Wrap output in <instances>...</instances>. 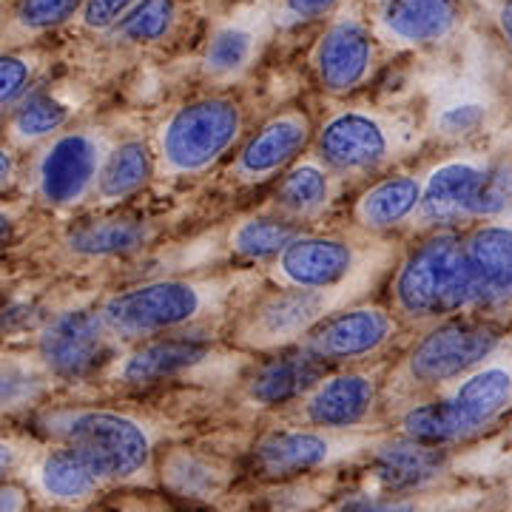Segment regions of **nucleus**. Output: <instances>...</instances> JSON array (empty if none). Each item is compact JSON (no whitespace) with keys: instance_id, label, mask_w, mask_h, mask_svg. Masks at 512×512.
Returning <instances> with one entry per match:
<instances>
[{"instance_id":"6e6552de","label":"nucleus","mask_w":512,"mask_h":512,"mask_svg":"<svg viewBox=\"0 0 512 512\" xmlns=\"http://www.w3.org/2000/svg\"><path fill=\"white\" fill-rule=\"evenodd\" d=\"M60 436L92 461L103 478H128L140 473L151 456V441L137 421L120 413L86 410L66 416Z\"/></svg>"},{"instance_id":"37998d69","label":"nucleus","mask_w":512,"mask_h":512,"mask_svg":"<svg viewBox=\"0 0 512 512\" xmlns=\"http://www.w3.org/2000/svg\"><path fill=\"white\" fill-rule=\"evenodd\" d=\"M9 237H12V217L6 211H0V245Z\"/></svg>"},{"instance_id":"423d86ee","label":"nucleus","mask_w":512,"mask_h":512,"mask_svg":"<svg viewBox=\"0 0 512 512\" xmlns=\"http://www.w3.org/2000/svg\"><path fill=\"white\" fill-rule=\"evenodd\" d=\"M501 342L504 330L493 322L473 316H447L410 350L404 370L410 382L424 387L453 382L484 365L501 348Z\"/></svg>"},{"instance_id":"f704fd0d","label":"nucleus","mask_w":512,"mask_h":512,"mask_svg":"<svg viewBox=\"0 0 512 512\" xmlns=\"http://www.w3.org/2000/svg\"><path fill=\"white\" fill-rule=\"evenodd\" d=\"M507 205H510V163L487 165L470 200V217H501Z\"/></svg>"},{"instance_id":"cd10ccee","label":"nucleus","mask_w":512,"mask_h":512,"mask_svg":"<svg viewBox=\"0 0 512 512\" xmlns=\"http://www.w3.org/2000/svg\"><path fill=\"white\" fill-rule=\"evenodd\" d=\"M259 40L262 35L251 23H225L208 40L202 69L211 80H222V83L234 80L251 69V63L259 55Z\"/></svg>"},{"instance_id":"72a5a7b5","label":"nucleus","mask_w":512,"mask_h":512,"mask_svg":"<svg viewBox=\"0 0 512 512\" xmlns=\"http://www.w3.org/2000/svg\"><path fill=\"white\" fill-rule=\"evenodd\" d=\"M40 373L35 365L15 359V356H0V410L26 404L40 393Z\"/></svg>"},{"instance_id":"b1692460","label":"nucleus","mask_w":512,"mask_h":512,"mask_svg":"<svg viewBox=\"0 0 512 512\" xmlns=\"http://www.w3.org/2000/svg\"><path fill=\"white\" fill-rule=\"evenodd\" d=\"M151 239L148 222L134 217H103L77 222L66 234V245L83 256H126L146 248Z\"/></svg>"},{"instance_id":"c9c22d12","label":"nucleus","mask_w":512,"mask_h":512,"mask_svg":"<svg viewBox=\"0 0 512 512\" xmlns=\"http://www.w3.org/2000/svg\"><path fill=\"white\" fill-rule=\"evenodd\" d=\"M35 80V63L23 55H0V109L20 103Z\"/></svg>"},{"instance_id":"412c9836","label":"nucleus","mask_w":512,"mask_h":512,"mask_svg":"<svg viewBox=\"0 0 512 512\" xmlns=\"http://www.w3.org/2000/svg\"><path fill=\"white\" fill-rule=\"evenodd\" d=\"M208 353V345L200 336H171V339H154L146 342L128 356L120 376L128 384H151L177 376L185 367L197 365Z\"/></svg>"},{"instance_id":"a211bd4d","label":"nucleus","mask_w":512,"mask_h":512,"mask_svg":"<svg viewBox=\"0 0 512 512\" xmlns=\"http://www.w3.org/2000/svg\"><path fill=\"white\" fill-rule=\"evenodd\" d=\"M384 29L402 43H439L461 23L458 0H384Z\"/></svg>"},{"instance_id":"4468645a","label":"nucleus","mask_w":512,"mask_h":512,"mask_svg":"<svg viewBox=\"0 0 512 512\" xmlns=\"http://www.w3.org/2000/svg\"><path fill=\"white\" fill-rule=\"evenodd\" d=\"M313 63L325 92H356L370 77L376 63L373 37L359 20H336L319 40Z\"/></svg>"},{"instance_id":"9d476101","label":"nucleus","mask_w":512,"mask_h":512,"mask_svg":"<svg viewBox=\"0 0 512 512\" xmlns=\"http://www.w3.org/2000/svg\"><path fill=\"white\" fill-rule=\"evenodd\" d=\"M114 336L97 311H66L49 319L37 336V359L63 379L89 376L111 359Z\"/></svg>"},{"instance_id":"bb28decb","label":"nucleus","mask_w":512,"mask_h":512,"mask_svg":"<svg viewBox=\"0 0 512 512\" xmlns=\"http://www.w3.org/2000/svg\"><path fill=\"white\" fill-rule=\"evenodd\" d=\"M37 478H40L43 493L52 495L57 501H83L100 487V481H106L97 473L92 461L83 453H77L72 444L43 458Z\"/></svg>"},{"instance_id":"a19ab883","label":"nucleus","mask_w":512,"mask_h":512,"mask_svg":"<svg viewBox=\"0 0 512 512\" xmlns=\"http://www.w3.org/2000/svg\"><path fill=\"white\" fill-rule=\"evenodd\" d=\"M15 171H18L15 154H12L6 146H0V191L15 180Z\"/></svg>"},{"instance_id":"f257e3e1","label":"nucleus","mask_w":512,"mask_h":512,"mask_svg":"<svg viewBox=\"0 0 512 512\" xmlns=\"http://www.w3.org/2000/svg\"><path fill=\"white\" fill-rule=\"evenodd\" d=\"M228 288L220 279H157L111 293L97 313L114 339H151L217 313Z\"/></svg>"},{"instance_id":"1a4fd4ad","label":"nucleus","mask_w":512,"mask_h":512,"mask_svg":"<svg viewBox=\"0 0 512 512\" xmlns=\"http://www.w3.org/2000/svg\"><path fill=\"white\" fill-rule=\"evenodd\" d=\"M106 151V140L89 128L55 134L52 143L37 157V197L52 208L80 205L89 194H94Z\"/></svg>"},{"instance_id":"2f4dec72","label":"nucleus","mask_w":512,"mask_h":512,"mask_svg":"<svg viewBox=\"0 0 512 512\" xmlns=\"http://www.w3.org/2000/svg\"><path fill=\"white\" fill-rule=\"evenodd\" d=\"M177 23V0H134L123 18L117 20L114 32L128 43H157L171 35Z\"/></svg>"},{"instance_id":"7c9ffc66","label":"nucleus","mask_w":512,"mask_h":512,"mask_svg":"<svg viewBox=\"0 0 512 512\" xmlns=\"http://www.w3.org/2000/svg\"><path fill=\"white\" fill-rule=\"evenodd\" d=\"M299 222L288 217H251L239 222L231 234V251L245 259H268L276 256L293 237H299Z\"/></svg>"},{"instance_id":"5701e85b","label":"nucleus","mask_w":512,"mask_h":512,"mask_svg":"<svg viewBox=\"0 0 512 512\" xmlns=\"http://www.w3.org/2000/svg\"><path fill=\"white\" fill-rule=\"evenodd\" d=\"M421 197V180L413 174L384 177L382 183L370 185L362 200L356 202V222L367 231H390L407 222Z\"/></svg>"},{"instance_id":"c85d7f7f","label":"nucleus","mask_w":512,"mask_h":512,"mask_svg":"<svg viewBox=\"0 0 512 512\" xmlns=\"http://www.w3.org/2000/svg\"><path fill=\"white\" fill-rule=\"evenodd\" d=\"M15 106L18 109L12 114L9 131L12 140L20 146H32L46 137H55L72 120V109L52 94H26Z\"/></svg>"},{"instance_id":"dca6fc26","label":"nucleus","mask_w":512,"mask_h":512,"mask_svg":"<svg viewBox=\"0 0 512 512\" xmlns=\"http://www.w3.org/2000/svg\"><path fill=\"white\" fill-rule=\"evenodd\" d=\"M510 228L507 225H481L464 239L467 268L473 279V311H493L510 299Z\"/></svg>"},{"instance_id":"7ed1b4c3","label":"nucleus","mask_w":512,"mask_h":512,"mask_svg":"<svg viewBox=\"0 0 512 512\" xmlns=\"http://www.w3.org/2000/svg\"><path fill=\"white\" fill-rule=\"evenodd\" d=\"M242 134L234 97H200L174 111L160 128L157 160L168 177L202 174L222 160Z\"/></svg>"},{"instance_id":"ddd939ff","label":"nucleus","mask_w":512,"mask_h":512,"mask_svg":"<svg viewBox=\"0 0 512 512\" xmlns=\"http://www.w3.org/2000/svg\"><path fill=\"white\" fill-rule=\"evenodd\" d=\"M313 140V123L305 111L291 109L271 117L251 140L239 148L237 163L231 168L234 180L259 185L274 180L308 148Z\"/></svg>"},{"instance_id":"a878e982","label":"nucleus","mask_w":512,"mask_h":512,"mask_svg":"<svg viewBox=\"0 0 512 512\" xmlns=\"http://www.w3.org/2000/svg\"><path fill=\"white\" fill-rule=\"evenodd\" d=\"M333 197L330 171L322 163H299L282 177L274 200L282 217L288 220H313L328 208Z\"/></svg>"},{"instance_id":"c756f323","label":"nucleus","mask_w":512,"mask_h":512,"mask_svg":"<svg viewBox=\"0 0 512 512\" xmlns=\"http://www.w3.org/2000/svg\"><path fill=\"white\" fill-rule=\"evenodd\" d=\"M490 117H493V106L484 94L461 92L447 97L433 109V131L444 140L464 143L470 137L484 134Z\"/></svg>"},{"instance_id":"79ce46f5","label":"nucleus","mask_w":512,"mask_h":512,"mask_svg":"<svg viewBox=\"0 0 512 512\" xmlns=\"http://www.w3.org/2000/svg\"><path fill=\"white\" fill-rule=\"evenodd\" d=\"M18 464V450L6 441H0V478H6Z\"/></svg>"},{"instance_id":"393cba45","label":"nucleus","mask_w":512,"mask_h":512,"mask_svg":"<svg viewBox=\"0 0 512 512\" xmlns=\"http://www.w3.org/2000/svg\"><path fill=\"white\" fill-rule=\"evenodd\" d=\"M151 171H154L151 148L143 140H126L106 151L94 183V194L100 200H126L151 180Z\"/></svg>"},{"instance_id":"20e7f679","label":"nucleus","mask_w":512,"mask_h":512,"mask_svg":"<svg viewBox=\"0 0 512 512\" xmlns=\"http://www.w3.org/2000/svg\"><path fill=\"white\" fill-rule=\"evenodd\" d=\"M510 404V367H476L456 393L439 402L413 407L404 416V436L424 444H447L481 430Z\"/></svg>"},{"instance_id":"9b49d317","label":"nucleus","mask_w":512,"mask_h":512,"mask_svg":"<svg viewBox=\"0 0 512 512\" xmlns=\"http://www.w3.org/2000/svg\"><path fill=\"white\" fill-rule=\"evenodd\" d=\"M396 336V319L382 308H339L302 336V348L319 362H356Z\"/></svg>"},{"instance_id":"58836bf2","label":"nucleus","mask_w":512,"mask_h":512,"mask_svg":"<svg viewBox=\"0 0 512 512\" xmlns=\"http://www.w3.org/2000/svg\"><path fill=\"white\" fill-rule=\"evenodd\" d=\"M342 512H416V504L410 501H373V504H350Z\"/></svg>"},{"instance_id":"aec40b11","label":"nucleus","mask_w":512,"mask_h":512,"mask_svg":"<svg viewBox=\"0 0 512 512\" xmlns=\"http://www.w3.org/2000/svg\"><path fill=\"white\" fill-rule=\"evenodd\" d=\"M444 467V453L439 444H424L416 439H402L384 444L373 458V476L384 490L402 493L416 490L439 476Z\"/></svg>"},{"instance_id":"2eb2a0df","label":"nucleus","mask_w":512,"mask_h":512,"mask_svg":"<svg viewBox=\"0 0 512 512\" xmlns=\"http://www.w3.org/2000/svg\"><path fill=\"white\" fill-rule=\"evenodd\" d=\"M487 160L481 157H458L447 160L430 171L421 183L419 220L424 225H453L458 220H470V200L487 171Z\"/></svg>"},{"instance_id":"473e14b6","label":"nucleus","mask_w":512,"mask_h":512,"mask_svg":"<svg viewBox=\"0 0 512 512\" xmlns=\"http://www.w3.org/2000/svg\"><path fill=\"white\" fill-rule=\"evenodd\" d=\"M83 0H18L15 6V23L18 29L37 35L63 26L80 12Z\"/></svg>"},{"instance_id":"e433bc0d","label":"nucleus","mask_w":512,"mask_h":512,"mask_svg":"<svg viewBox=\"0 0 512 512\" xmlns=\"http://www.w3.org/2000/svg\"><path fill=\"white\" fill-rule=\"evenodd\" d=\"M134 6V0H83L80 6V20L92 32H109L117 26V20L126 15Z\"/></svg>"},{"instance_id":"39448f33","label":"nucleus","mask_w":512,"mask_h":512,"mask_svg":"<svg viewBox=\"0 0 512 512\" xmlns=\"http://www.w3.org/2000/svg\"><path fill=\"white\" fill-rule=\"evenodd\" d=\"M410 143V128L393 114L376 109H345L328 117L316 137V157L336 174H370L396 157Z\"/></svg>"},{"instance_id":"4be33fe9","label":"nucleus","mask_w":512,"mask_h":512,"mask_svg":"<svg viewBox=\"0 0 512 512\" xmlns=\"http://www.w3.org/2000/svg\"><path fill=\"white\" fill-rule=\"evenodd\" d=\"M330 458V441L308 430H285L259 441L256 464L265 476H299L322 467Z\"/></svg>"},{"instance_id":"0eeeda50","label":"nucleus","mask_w":512,"mask_h":512,"mask_svg":"<svg viewBox=\"0 0 512 512\" xmlns=\"http://www.w3.org/2000/svg\"><path fill=\"white\" fill-rule=\"evenodd\" d=\"M353 282L339 288H285L265 293L242 316L237 336L251 348L274 350L299 342L328 313L339 311Z\"/></svg>"},{"instance_id":"f8f14e48","label":"nucleus","mask_w":512,"mask_h":512,"mask_svg":"<svg viewBox=\"0 0 512 512\" xmlns=\"http://www.w3.org/2000/svg\"><path fill=\"white\" fill-rule=\"evenodd\" d=\"M359 265L348 239L299 234L274 256V279L285 288H339L353 282Z\"/></svg>"},{"instance_id":"ea45409f","label":"nucleus","mask_w":512,"mask_h":512,"mask_svg":"<svg viewBox=\"0 0 512 512\" xmlns=\"http://www.w3.org/2000/svg\"><path fill=\"white\" fill-rule=\"evenodd\" d=\"M26 495L18 487H0V512H23Z\"/></svg>"},{"instance_id":"f3484780","label":"nucleus","mask_w":512,"mask_h":512,"mask_svg":"<svg viewBox=\"0 0 512 512\" xmlns=\"http://www.w3.org/2000/svg\"><path fill=\"white\" fill-rule=\"evenodd\" d=\"M376 402V382L365 373H342L328 382L311 387V399L305 404V416L316 427H353L365 419Z\"/></svg>"},{"instance_id":"f03ea898","label":"nucleus","mask_w":512,"mask_h":512,"mask_svg":"<svg viewBox=\"0 0 512 512\" xmlns=\"http://www.w3.org/2000/svg\"><path fill=\"white\" fill-rule=\"evenodd\" d=\"M393 305L410 322H439L473 311V279L464 239L456 231H436L413 248L393 279Z\"/></svg>"},{"instance_id":"6ab92c4d","label":"nucleus","mask_w":512,"mask_h":512,"mask_svg":"<svg viewBox=\"0 0 512 512\" xmlns=\"http://www.w3.org/2000/svg\"><path fill=\"white\" fill-rule=\"evenodd\" d=\"M325 362H319L305 348L282 350L279 356L256 367L248 382V396L259 404H285L308 393L325 376Z\"/></svg>"},{"instance_id":"4c0bfd02","label":"nucleus","mask_w":512,"mask_h":512,"mask_svg":"<svg viewBox=\"0 0 512 512\" xmlns=\"http://www.w3.org/2000/svg\"><path fill=\"white\" fill-rule=\"evenodd\" d=\"M285 6H288L293 18L313 20L330 15L339 6V0H285Z\"/></svg>"}]
</instances>
